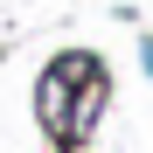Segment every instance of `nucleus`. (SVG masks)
Returning a JSON list of instances; mask_svg holds the SVG:
<instances>
[{"label": "nucleus", "mask_w": 153, "mask_h": 153, "mask_svg": "<svg viewBox=\"0 0 153 153\" xmlns=\"http://www.w3.org/2000/svg\"><path fill=\"white\" fill-rule=\"evenodd\" d=\"M139 63H146V76H153V42H139Z\"/></svg>", "instance_id": "f257e3e1"}]
</instances>
